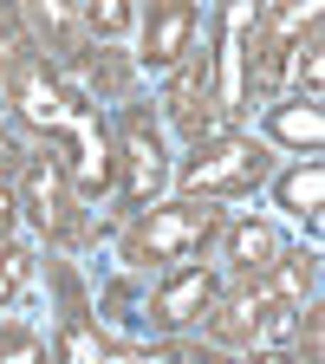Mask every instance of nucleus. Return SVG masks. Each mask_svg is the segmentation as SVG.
<instances>
[{"label":"nucleus","mask_w":325,"mask_h":364,"mask_svg":"<svg viewBox=\"0 0 325 364\" xmlns=\"http://www.w3.org/2000/svg\"><path fill=\"white\" fill-rule=\"evenodd\" d=\"M117 163H124V202L130 208H150V196L163 189V136L150 124V111H124V144H117Z\"/></svg>","instance_id":"6e6552de"},{"label":"nucleus","mask_w":325,"mask_h":364,"mask_svg":"<svg viewBox=\"0 0 325 364\" xmlns=\"http://www.w3.org/2000/svg\"><path fill=\"white\" fill-rule=\"evenodd\" d=\"M53 280H59V351H53V364H105V338L91 326L85 287L72 280V267H53Z\"/></svg>","instance_id":"9d476101"},{"label":"nucleus","mask_w":325,"mask_h":364,"mask_svg":"<svg viewBox=\"0 0 325 364\" xmlns=\"http://www.w3.org/2000/svg\"><path fill=\"white\" fill-rule=\"evenodd\" d=\"M267 136H273V144H287V150L319 156V150H325V117H319V98L273 105V111H267Z\"/></svg>","instance_id":"ddd939ff"},{"label":"nucleus","mask_w":325,"mask_h":364,"mask_svg":"<svg viewBox=\"0 0 325 364\" xmlns=\"http://www.w3.org/2000/svg\"><path fill=\"white\" fill-rule=\"evenodd\" d=\"M33 53V46L20 39V14H7V7H0V72H7V65H20Z\"/></svg>","instance_id":"4be33fe9"},{"label":"nucleus","mask_w":325,"mask_h":364,"mask_svg":"<svg viewBox=\"0 0 325 364\" xmlns=\"http://www.w3.org/2000/svg\"><path fill=\"white\" fill-rule=\"evenodd\" d=\"M221 241H228V267H235L241 280H260V273L287 254L267 221H235V228H221Z\"/></svg>","instance_id":"f8f14e48"},{"label":"nucleus","mask_w":325,"mask_h":364,"mask_svg":"<svg viewBox=\"0 0 325 364\" xmlns=\"http://www.w3.org/2000/svg\"><path fill=\"white\" fill-rule=\"evenodd\" d=\"M33 26H39V39L53 46L59 59H72V65H85V59H91V46L78 39V20H72L65 7H53V0H46V7H33Z\"/></svg>","instance_id":"dca6fc26"},{"label":"nucleus","mask_w":325,"mask_h":364,"mask_svg":"<svg viewBox=\"0 0 325 364\" xmlns=\"http://www.w3.org/2000/svg\"><path fill=\"white\" fill-rule=\"evenodd\" d=\"M91 65V78H98L105 91H124V59L117 53H105V46H98V59H85Z\"/></svg>","instance_id":"5701e85b"},{"label":"nucleus","mask_w":325,"mask_h":364,"mask_svg":"<svg viewBox=\"0 0 325 364\" xmlns=\"http://www.w3.org/2000/svg\"><path fill=\"white\" fill-rule=\"evenodd\" d=\"M0 364H53L33 326H0Z\"/></svg>","instance_id":"a211bd4d"},{"label":"nucleus","mask_w":325,"mask_h":364,"mask_svg":"<svg viewBox=\"0 0 325 364\" xmlns=\"http://www.w3.org/2000/svg\"><path fill=\"white\" fill-rule=\"evenodd\" d=\"M273 312H280V299L267 293V280H241L228 299L208 306V338H215V345H254V338L267 332Z\"/></svg>","instance_id":"1a4fd4ad"},{"label":"nucleus","mask_w":325,"mask_h":364,"mask_svg":"<svg viewBox=\"0 0 325 364\" xmlns=\"http://www.w3.org/2000/svg\"><path fill=\"white\" fill-rule=\"evenodd\" d=\"M26 273H33V254H26L20 241H7V247H0V306L26 287Z\"/></svg>","instance_id":"aec40b11"},{"label":"nucleus","mask_w":325,"mask_h":364,"mask_svg":"<svg viewBox=\"0 0 325 364\" xmlns=\"http://www.w3.org/2000/svg\"><path fill=\"white\" fill-rule=\"evenodd\" d=\"M53 156H59V169L72 176V189H78V196H105V189H111V176H117V163H111V136H105L98 117H85V105H78L72 124L59 130Z\"/></svg>","instance_id":"423d86ee"},{"label":"nucleus","mask_w":325,"mask_h":364,"mask_svg":"<svg viewBox=\"0 0 325 364\" xmlns=\"http://www.w3.org/2000/svg\"><path fill=\"white\" fill-rule=\"evenodd\" d=\"M105 364H176L169 351H137V345H105Z\"/></svg>","instance_id":"b1692460"},{"label":"nucleus","mask_w":325,"mask_h":364,"mask_svg":"<svg viewBox=\"0 0 325 364\" xmlns=\"http://www.w3.org/2000/svg\"><path fill=\"white\" fill-rule=\"evenodd\" d=\"M215 59H221V46H189L169 65V85H163V111L189 144H202L208 124H215Z\"/></svg>","instance_id":"20e7f679"},{"label":"nucleus","mask_w":325,"mask_h":364,"mask_svg":"<svg viewBox=\"0 0 325 364\" xmlns=\"http://www.w3.org/2000/svg\"><path fill=\"white\" fill-rule=\"evenodd\" d=\"M20 202H26V215L39 221V235H53V241H78V235H85L78 189H72V176L59 169L53 150L26 156V169H20Z\"/></svg>","instance_id":"7ed1b4c3"},{"label":"nucleus","mask_w":325,"mask_h":364,"mask_svg":"<svg viewBox=\"0 0 325 364\" xmlns=\"http://www.w3.org/2000/svg\"><path fill=\"white\" fill-rule=\"evenodd\" d=\"M260 280H267L273 299H312V287H319V254H306V247L299 254H280Z\"/></svg>","instance_id":"2eb2a0df"},{"label":"nucleus","mask_w":325,"mask_h":364,"mask_svg":"<svg viewBox=\"0 0 325 364\" xmlns=\"http://www.w3.org/2000/svg\"><path fill=\"white\" fill-rule=\"evenodd\" d=\"M7 98H14V111H20L33 130H46V136H59V130L72 124V111H78V98L59 85V72L46 65V53H26L20 65H7Z\"/></svg>","instance_id":"39448f33"},{"label":"nucleus","mask_w":325,"mask_h":364,"mask_svg":"<svg viewBox=\"0 0 325 364\" xmlns=\"http://www.w3.org/2000/svg\"><path fill=\"white\" fill-rule=\"evenodd\" d=\"M293 65H299L306 98H319V85H325V33H319V20L299 33V46H293Z\"/></svg>","instance_id":"f3484780"},{"label":"nucleus","mask_w":325,"mask_h":364,"mask_svg":"<svg viewBox=\"0 0 325 364\" xmlns=\"http://www.w3.org/2000/svg\"><path fill=\"white\" fill-rule=\"evenodd\" d=\"M215 299H221V273H215V267H176L169 280L150 293V326H156V332L202 326Z\"/></svg>","instance_id":"0eeeda50"},{"label":"nucleus","mask_w":325,"mask_h":364,"mask_svg":"<svg viewBox=\"0 0 325 364\" xmlns=\"http://www.w3.org/2000/svg\"><path fill=\"white\" fill-rule=\"evenodd\" d=\"M137 26V14L124 7V0H98V7H85V33L91 39H117V33H130Z\"/></svg>","instance_id":"6ab92c4d"},{"label":"nucleus","mask_w":325,"mask_h":364,"mask_svg":"<svg viewBox=\"0 0 325 364\" xmlns=\"http://www.w3.org/2000/svg\"><path fill=\"white\" fill-rule=\"evenodd\" d=\"M299 364H319L325 358V312H319V299H306V312H299Z\"/></svg>","instance_id":"412c9836"},{"label":"nucleus","mask_w":325,"mask_h":364,"mask_svg":"<svg viewBox=\"0 0 325 364\" xmlns=\"http://www.w3.org/2000/svg\"><path fill=\"white\" fill-rule=\"evenodd\" d=\"M247 364H299V358H293V351H254Z\"/></svg>","instance_id":"a878e982"},{"label":"nucleus","mask_w":325,"mask_h":364,"mask_svg":"<svg viewBox=\"0 0 325 364\" xmlns=\"http://www.w3.org/2000/svg\"><path fill=\"white\" fill-rule=\"evenodd\" d=\"M196 33H202V14L189 7V0H163V7L144 14V53H137V59L156 65V72H169L196 46Z\"/></svg>","instance_id":"9b49d317"},{"label":"nucleus","mask_w":325,"mask_h":364,"mask_svg":"<svg viewBox=\"0 0 325 364\" xmlns=\"http://www.w3.org/2000/svg\"><path fill=\"white\" fill-rule=\"evenodd\" d=\"M273 196H280V208L287 215H319V202H325V169H319V156H306L299 169H287L280 182H273Z\"/></svg>","instance_id":"4468645a"},{"label":"nucleus","mask_w":325,"mask_h":364,"mask_svg":"<svg viewBox=\"0 0 325 364\" xmlns=\"http://www.w3.org/2000/svg\"><path fill=\"white\" fill-rule=\"evenodd\" d=\"M221 208L215 202H196V196H182V202H156L130 221V235H124V260L130 267H163V260H189L202 254L215 235H221Z\"/></svg>","instance_id":"f257e3e1"},{"label":"nucleus","mask_w":325,"mask_h":364,"mask_svg":"<svg viewBox=\"0 0 325 364\" xmlns=\"http://www.w3.org/2000/svg\"><path fill=\"white\" fill-rule=\"evenodd\" d=\"M7 241H14V196L0 189V247H7Z\"/></svg>","instance_id":"393cba45"},{"label":"nucleus","mask_w":325,"mask_h":364,"mask_svg":"<svg viewBox=\"0 0 325 364\" xmlns=\"http://www.w3.org/2000/svg\"><path fill=\"white\" fill-rule=\"evenodd\" d=\"M267 144H254V136L241 130H208L202 144L189 150V163H182V189H189L196 202H215V196H247L267 182Z\"/></svg>","instance_id":"f03ea898"}]
</instances>
